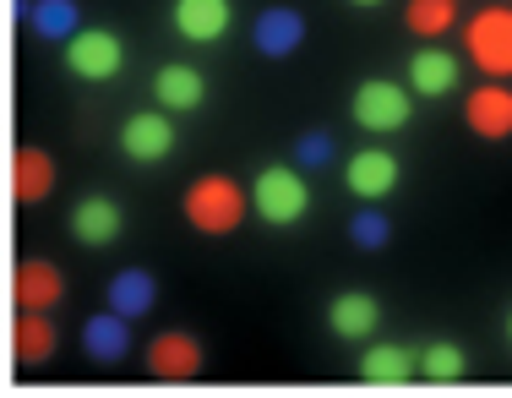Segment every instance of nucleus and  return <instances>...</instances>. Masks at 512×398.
I'll return each mask as SVG.
<instances>
[{
  "label": "nucleus",
  "mask_w": 512,
  "mask_h": 398,
  "mask_svg": "<svg viewBox=\"0 0 512 398\" xmlns=\"http://www.w3.org/2000/svg\"><path fill=\"white\" fill-rule=\"evenodd\" d=\"M246 208H251V191L229 175H202L197 186L186 191V219H191V229H202V235H229V229H240Z\"/></svg>",
  "instance_id": "obj_1"
},
{
  "label": "nucleus",
  "mask_w": 512,
  "mask_h": 398,
  "mask_svg": "<svg viewBox=\"0 0 512 398\" xmlns=\"http://www.w3.org/2000/svg\"><path fill=\"white\" fill-rule=\"evenodd\" d=\"M251 208H256V219H267L273 229L300 224V219H306V208H311L306 175H295L289 164H267V170L251 180Z\"/></svg>",
  "instance_id": "obj_2"
},
{
  "label": "nucleus",
  "mask_w": 512,
  "mask_h": 398,
  "mask_svg": "<svg viewBox=\"0 0 512 398\" xmlns=\"http://www.w3.org/2000/svg\"><path fill=\"white\" fill-rule=\"evenodd\" d=\"M469 60L485 77H512V6H485L469 17Z\"/></svg>",
  "instance_id": "obj_3"
},
{
  "label": "nucleus",
  "mask_w": 512,
  "mask_h": 398,
  "mask_svg": "<svg viewBox=\"0 0 512 398\" xmlns=\"http://www.w3.org/2000/svg\"><path fill=\"white\" fill-rule=\"evenodd\" d=\"M349 115H355L360 131H404L414 120V99H409V88L376 77V82H360V88H355Z\"/></svg>",
  "instance_id": "obj_4"
},
{
  "label": "nucleus",
  "mask_w": 512,
  "mask_h": 398,
  "mask_svg": "<svg viewBox=\"0 0 512 398\" xmlns=\"http://www.w3.org/2000/svg\"><path fill=\"white\" fill-rule=\"evenodd\" d=\"M66 66H71V77H82V82H115L120 71H126V50H120V39L109 28H82L77 39L66 44Z\"/></svg>",
  "instance_id": "obj_5"
},
{
  "label": "nucleus",
  "mask_w": 512,
  "mask_h": 398,
  "mask_svg": "<svg viewBox=\"0 0 512 398\" xmlns=\"http://www.w3.org/2000/svg\"><path fill=\"white\" fill-rule=\"evenodd\" d=\"M120 153H126L131 164H164L169 153H175V126H169V115H158V110L131 115L126 126H120Z\"/></svg>",
  "instance_id": "obj_6"
},
{
  "label": "nucleus",
  "mask_w": 512,
  "mask_h": 398,
  "mask_svg": "<svg viewBox=\"0 0 512 398\" xmlns=\"http://www.w3.org/2000/svg\"><path fill=\"white\" fill-rule=\"evenodd\" d=\"M463 82V60L453 50H436V44H425V50L409 55V88L420 93V99H447Z\"/></svg>",
  "instance_id": "obj_7"
},
{
  "label": "nucleus",
  "mask_w": 512,
  "mask_h": 398,
  "mask_svg": "<svg viewBox=\"0 0 512 398\" xmlns=\"http://www.w3.org/2000/svg\"><path fill=\"white\" fill-rule=\"evenodd\" d=\"M120 229H126V213H120L115 197H82L77 208H71V235H77V246H115Z\"/></svg>",
  "instance_id": "obj_8"
},
{
  "label": "nucleus",
  "mask_w": 512,
  "mask_h": 398,
  "mask_svg": "<svg viewBox=\"0 0 512 398\" xmlns=\"http://www.w3.org/2000/svg\"><path fill=\"white\" fill-rule=\"evenodd\" d=\"M251 44H256L267 60L295 55L300 44H306V17H300L295 6H267L262 17H256V28H251Z\"/></svg>",
  "instance_id": "obj_9"
},
{
  "label": "nucleus",
  "mask_w": 512,
  "mask_h": 398,
  "mask_svg": "<svg viewBox=\"0 0 512 398\" xmlns=\"http://www.w3.org/2000/svg\"><path fill=\"white\" fill-rule=\"evenodd\" d=\"M463 120H469V131H474V137H485V142L512 137V88H502V82L474 88L469 104H463Z\"/></svg>",
  "instance_id": "obj_10"
},
{
  "label": "nucleus",
  "mask_w": 512,
  "mask_h": 398,
  "mask_svg": "<svg viewBox=\"0 0 512 398\" xmlns=\"http://www.w3.org/2000/svg\"><path fill=\"white\" fill-rule=\"evenodd\" d=\"M148 371L158 382H191L202 371V344L191 333H158L148 349Z\"/></svg>",
  "instance_id": "obj_11"
},
{
  "label": "nucleus",
  "mask_w": 512,
  "mask_h": 398,
  "mask_svg": "<svg viewBox=\"0 0 512 398\" xmlns=\"http://www.w3.org/2000/svg\"><path fill=\"white\" fill-rule=\"evenodd\" d=\"M55 191V159L44 148H17L11 153V202L33 208Z\"/></svg>",
  "instance_id": "obj_12"
},
{
  "label": "nucleus",
  "mask_w": 512,
  "mask_h": 398,
  "mask_svg": "<svg viewBox=\"0 0 512 398\" xmlns=\"http://www.w3.org/2000/svg\"><path fill=\"white\" fill-rule=\"evenodd\" d=\"M60 289H66V279H60L55 262H17V273H11V300H17L22 311H50L60 300Z\"/></svg>",
  "instance_id": "obj_13"
},
{
  "label": "nucleus",
  "mask_w": 512,
  "mask_h": 398,
  "mask_svg": "<svg viewBox=\"0 0 512 398\" xmlns=\"http://www.w3.org/2000/svg\"><path fill=\"white\" fill-rule=\"evenodd\" d=\"M175 33L186 44H218L229 33V0H175Z\"/></svg>",
  "instance_id": "obj_14"
},
{
  "label": "nucleus",
  "mask_w": 512,
  "mask_h": 398,
  "mask_svg": "<svg viewBox=\"0 0 512 398\" xmlns=\"http://www.w3.org/2000/svg\"><path fill=\"white\" fill-rule=\"evenodd\" d=\"M327 322H333L338 339H371L376 322H382V300L365 295V289H344V295L333 300V311H327Z\"/></svg>",
  "instance_id": "obj_15"
},
{
  "label": "nucleus",
  "mask_w": 512,
  "mask_h": 398,
  "mask_svg": "<svg viewBox=\"0 0 512 398\" xmlns=\"http://www.w3.org/2000/svg\"><path fill=\"white\" fill-rule=\"evenodd\" d=\"M393 186H398V159H393V153L360 148L355 159H349V191H355V197L376 202V197H387Z\"/></svg>",
  "instance_id": "obj_16"
},
{
  "label": "nucleus",
  "mask_w": 512,
  "mask_h": 398,
  "mask_svg": "<svg viewBox=\"0 0 512 398\" xmlns=\"http://www.w3.org/2000/svg\"><path fill=\"white\" fill-rule=\"evenodd\" d=\"M153 93H158V104H164V110L186 115V110H202V104H207V77H202L197 66H180V60H175V66H164L153 77Z\"/></svg>",
  "instance_id": "obj_17"
},
{
  "label": "nucleus",
  "mask_w": 512,
  "mask_h": 398,
  "mask_svg": "<svg viewBox=\"0 0 512 398\" xmlns=\"http://www.w3.org/2000/svg\"><path fill=\"white\" fill-rule=\"evenodd\" d=\"M11 355H17V366H44L55 355V328L44 311H22L11 322Z\"/></svg>",
  "instance_id": "obj_18"
},
{
  "label": "nucleus",
  "mask_w": 512,
  "mask_h": 398,
  "mask_svg": "<svg viewBox=\"0 0 512 398\" xmlns=\"http://www.w3.org/2000/svg\"><path fill=\"white\" fill-rule=\"evenodd\" d=\"M360 377L376 382V388H398V382L420 377V360H414L404 344H376L360 355Z\"/></svg>",
  "instance_id": "obj_19"
},
{
  "label": "nucleus",
  "mask_w": 512,
  "mask_h": 398,
  "mask_svg": "<svg viewBox=\"0 0 512 398\" xmlns=\"http://www.w3.org/2000/svg\"><path fill=\"white\" fill-rule=\"evenodd\" d=\"M131 317H120V311H104V317H88V328H82V349H88L99 366H115L120 355L131 349V333H126Z\"/></svg>",
  "instance_id": "obj_20"
},
{
  "label": "nucleus",
  "mask_w": 512,
  "mask_h": 398,
  "mask_svg": "<svg viewBox=\"0 0 512 398\" xmlns=\"http://www.w3.org/2000/svg\"><path fill=\"white\" fill-rule=\"evenodd\" d=\"M158 300V279L142 268H126L109 279V311H120V317H142V311H153Z\"/></svg>",
  "instance_id": "obj_21"
},
{
  "label": "nucleus",
  "mask_w": 512,
  "mask_h": 398,
  "mask_svg": "<svg viewBox=\"0 0 512 398\" xmlns=\"http://www.w3.org/2000/svg\"><path fill=\"white\" fill-rule=\"evenodd\" d=\"M28 22H33V33H39V39H50V44H71L82 33L77 0H33Z\"/></svg>",
  "instance_id": "obj_22"
},
{
  "label": "nucleus",
  "mask_w": 512,
  "mask_h": 398,
  "mask_svg": "<svg viewBox=\"0 0 512 398\" xmlns=\"http://www.w3.org/2000/svg\"><path fill=\"white\" fill-rule=\"evenodd\" d=\"M404 22H409V33H420V39H442V33L458 22V0H409Z\"/></svg>",
  "instance_id": "obj_23"
},
{
  "label": "nucleus",
  "mask_w": 512,
  "mask_h": 398,
  "mask_svg": "<svg viewBox=\"0 0 512 398\" xmlns=\"http://www.w3.org/2000/svg\"><path fill=\"white\" fill-rule=\"evenodd\" d=\"M420 377L425 382H463L469 377V355H463L458 344H425L420 349Z\"/></svg>",
  "instance_id": "obj_24"
},
{
  "label": "nucleus",
  "mask_w": 512,
  "mask_h": 398,
  "mask_svg": "<svg viewBox=\"0 0 512 398\" xmlns=\"http://www.w3.org/2000/svg\"><path fill=\"white\" fill-rule=\"evenodd\" d=\"M349 240H355L360 251H382L387 240H393V224H387L382 213H355V219H349Z\"/></svg>",
  "instance_id": "obj_25"
},
{
  "label": "nucleus",
  "mask_w": 512,
  "mask_h": 398,
  "mask_svg": "<svg viewBox=\"0 0 512 398\" xmlns=\"http://www.w3.org/2000/svg\"><path fill=\"white\" fill-rule=\"evenodd\" d=\"M322 164H333V137L327 131H306L295 142V170H322Z\"/></svg>",
  "instance_id": "obj_26"
},
{
  "label": "nucleus",
  "mask_w": 512,
  "mask_h": 398,
  "mask_svg": "<svg viewBox=\"0 0 512 398\" xmlns=\"http://www.w3.org/2000/svg\"><path fill=\"white\" fill-rule=\"evenodd\" d=\"M355 6H382V0H355Z\"/></svg>",
  "instance_id": "obj_27"
},
{
  "label": "nucleus",
  "mask_w": 512,
  "mask_h": 398,
  "mask_svg": "<svg viewBox=\"0 0 512 398\" xmlns=\"http://www.w3.org/2000/svg\"><path fill=\"white\" fill-rule=\"evenodd\" d=\"M507 339H512V317H507Z\"/></svg>",
  "instance_id": "obj_28"
}]
</instances>
